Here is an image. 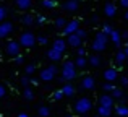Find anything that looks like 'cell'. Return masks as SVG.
Instances as JSON below:
<instances>
[{"label": "cell", "mask_w": 128, "mask_h": 117, "mask_svg": "<svg viewBox=\"0 0 128 117\" xmlns=\"http://www.w3.org/2000/svg\"><path fill=\"white\" fill-rule=\"evenodd\" d=\"M78 67H76L75 62H72V60H65L62 65V76L65 78V81H72V80L76 78V75H78Z\"/></svg>", "instance_id": "6da1fadb"}, {"label": "cell", "mask_w": 128, "mask_h": 117, "mask_svg": "<svg viewBox=\"0 0 128 117\" xmlns=\"http://www.w3.org/2000/svg\"><path fill=\"white\" fill-rule=\"evenodd\" d=\"M91 109H92V101H91L89 98H86V96L80 98L78 101L75 102V106H73V111H75L76 114H80V115L88 114Z\"/></svg>", "instance_id": "7a4b0ae2"}, {"label": "cell", "mask_w": 128, "mask_h": 117, "mask_svg": "<svg viewBox=\"0 0 128 117\" xmlns=\"http://www.w3.org/2000/svg\"><path fill=\"white\" fill-rule=\"evenodd\" d=\"M107 41H109V36H107L106 33L99 31L96 34V38H94L91 47H92V51H96V52H102L104 49H106V46H107Z\"/></svg>", "instance_id": "3957f363"}, {"label": "cell", "mask_w": 128, "mask_h": 117, "mask_svg": "<svg viewBox=\"0 0 128 117\" xmlns=\"http://www.w3.org/2000/svg\"><path fill=\"white\" fill-rule=\"evenodd\" d=\"M20 44H21V47H26V49H31L34 47V44L38 42V38H36L34 34H32L31 31H24L20 34Z\"/></svg>", "instance_id": "277c9868"}, {"label": "cell", "mask_w": 128, "mask_h": 117, "mask_svg": "<svg viewBox=\"0 0 128 117\" xmlns=\"http://www.w3.org/2000/svg\"><path fill=\"white\" fill-rule=\"evenodd\" d=\"M20 51H21V44H20V41H8L5 46V52L8 57L15 59L16 55H20Z\"/></svg>", "instance_id": "5b68a950"}, {"label": "cell", "mask_w": 128, "mask_h": 117, "mask_svg": "<svg viewBox=\"0 0 128 117\" xmlns=\"http://www.w3.org/2000/svg\"><path fill=\"white\" fill-rule=\"evenodd\" d=\"M57 67L55 65H49V67H46V68H42L41 70V73H39V78L42 80V81H52L54 78H55V75H57Z\"/></svg>", "instance_id": "8992f818"}, {"label": "cell", "mask_w": 128, "mask_h": 117, "mask_svg": "<svg viewBox=\"0 0 128 117\" xmlns=\"http://www.w3.org/2000/svg\"><path fill=\"white\" fill-rule=\"evenodd\" d=\"M78 29H80V20H70L65 25V28L62 29V33H63V36H70L73 33H76Z\"/></svg>", "instance_id": "52a82bcc"}, {"label": "cell", "mask_w": 128, "mask_h": 117, "mask_svg": "<svg viewBox=\"0 0 128 117\" xmlns=\"http://www.w3.org/2000/svg\"><path fill=\"white\" fill-rule=\"evenodd\" d=\"M13 23H10V21H2L0 23V39H3V38H8L10 34L13 33Z\"/></svg>", "instance_id": "ba28073f"}, {"label": "cell", "mask_w": 128, "mask_h": 117, "mask_svg": "<svg viewBox=\"0 0 128 117\" xmlns=\"http://www.w3.org/2000/svg\"><path fill=\"white\" fill-rule=\"evenodd\" d=\"M62 8L68 13H75L80 8V0H65V3L62 5Z\"/></svg>", "instance_id": "9c48e42d"}, {"label": "cell", "mask_w": 128, "mask_h": 117, "mask_svg": "<svg viewBox=\"0 0 128 117\" xmlns=\"http://www.w3.org/2000/svg\"><path fill=\"white\" fill-rule=\"evenodd\" d=\"M117 76H118V70L114 68V67H110V68L104 70V80H106V81L114 83V81H117Z\"/></svg>", "instance_id": "30bf717a"}, {"label": "cell", "mask_w": 128, "mask_h": 117, "mask_svg": "<svg viewBox=\"0 0 128 117\" xmlns=\"http://www.w3.org/2000/svg\"><path fill=\"white\" fill-rule=\"evenodd\" d=\"M94 86H96V80H94L92 76H91V75L83 76V80H81V88L83 89L91 91V89H94Z\"/></svg>", "instance_id": "8fae6325"}, {"label": "cell", "mask_w": 128, "mask_h": 117, "mask_svg": "<svg viewBox=\"0 0 128 117\" xmlns=\"http://www.w3.org/2000/svg\"><path fill=\"white\" fill-rule=\"evenodd\" d=\"M104 15L107 16V18H114V16L117 15V5L112 2H107L106 5H104Z\"/></svg>", "instance_id": "7c38bea8"}, {"label": "cell", "mask_w": 128, "mask_h": 117, "mask_svg": "<svg viewBox=\"0 0 128 117\" xmlns=\"http://www.w3.org/2000/svg\"><path fill=\"white\" fill-rule=\"evenodd\" d=\"M66 42H68V46H72V47H80L81 42H83V39L80 38L76 33H73V34L66 36Z\"/></svg>", "instance_id": "4fadbf2b"}, {"label": "cell", "mask_w": 128, "mask_h": 117, "mask_svg": "<svg viewBox=\"0 0 128 117\" xmlns=\"http://www.w3.org/2000/svg\"><path fill=\"white\" fill-rule=\"evenodd\" d=\"M99 106L114 107V96L112 94H102V96H99Z\"/></svg>", "instance_id": "5bb4252c"}, {"label": "cell", "mask_w": 128, "mask_h": 117, "mask_svg": "<svg viewBox=\"0 0 128 117\" xmlns=\"http://www.w3.org/2000/svg\"><path fill=\"white\" fill-rule=\"evenodd\" d=\"M110 41L115 44V47H120L122 46V31H117V29H114L112 33H110Z\"/></svg>", "instance_id": "9a60e30c"}, {"label": "cell", "mask_w": 128, "mask_h": 117, "mask_svg": "<svg viewBox=\"0 0 128 117\" xmlns=\"http://www.w3.org/2000/svg\"><path fill=\"white\" fill-rule=\"evenodd\" d=\"M62 54L63 52H60V51H57V49H49L47 51V59L49 60H52V62H58L60 59H62Z\"/></svg>", "instance_id": "2e32d148"}, {"label": "cell", "mask_w": 128, "mask_h": 117, "mask_svg": "<svg viewBox=\"0 0 128 117\" xmlns=\"http://www.w3.org/2000/svg\"><path fill=\"white\" fill-rule=\"evenodd\" d=\"M15 5H16V8L26 12V10H29L32 7V0H15Z\"/></svg>", "instance_id": "e0dca14e"}, {"label": "cell", "mask_w": 128, "mask_h": 117, "mask_svg": "<svg viewBox=\"0 0 128 117\" xmlns=\"http://www.w3.org/2000/svg\"><path fill=\"white\" fill-rule=\"evenodd\" d=\"M62 91H63V94H65V98H72V96H75L76 89L72 83H65V85L62 86Z\"/></svg>", "instance_id": "ac0fdd59"}, {"label": "cell", "mask_w": 128, "mask_h": 117, "mask_svg": "<svg viewBox=\"0 0 128 117\" xmlns=\"http://www.w3.org/2000/svg\"><path fill=\"white\" fill-rule=\"evenodd\" d=\"M66 44H68V42H66L65 39L58 38V39H55V41H54L52 47H54V49H57V51H60V52H65V49H66Z\"/></svg>", "instance_id": "d6986e66"}, {"label": "cell", "mask_w": 128, "mask_h": 117, "mask_svg": "<svg viewBox=\"0 0 128 117\" xmlns=\"http://www.w3.org/2000/svg\"><path fill=\"white\" fill-rule=\"evenodd\" d=\"M126 59H128V55H126L125 49H118V51H117V55H115V63L120 67V65H122V63L125 62Z\"/></svg>", "instance_id": "ffe728a7"}, {"label": "cell", "mask_w": 128, "mask_h": 117, "mask_svg": "<svg viewBox=\"0 0 128 117\" xmlns=\"http://www.w3.org/2000/svg\"><path fill=\"white\" fill-rule=\"evenodd\" d=\"M21 23L24 26H31V25H34V23H36V18L32 15H29V13H26V15L21 16Z\"/></svg>", "instance_id": "44dd1931"}, {"label": "cell", "mask_w": 128, "mask_h": 117, "mask_svg": "<svg viewBox=\"0 0 128 117\" xmlns=\"http://www.w3.org/2000/svg\"><path fill=\"white\" fill-rule=\"evenodd\" d=\"M97 114H99V117H109L110 114H112V107L99 106V107H97Z\"/></svg>", "instance_id": "7402d4cb"}, {"label": "cell", "mask_w": 128, "mask_h": 117, "mask_svg": "<svg viewBox=\"0 0 128 117\" xmlns=\"http://www.w3.org/2000/svg\"><path fill=\"white\" fill-rule=\"evenodd\" d=\"M23 98H24L26 101H32V99H34V91H32L29 86H26V88L23 89Z\"/></svg>", "instance_id": "603a6c76"}, {"label": "cell", "mask_w": 128, "mask_h": 117, "mask_svg": "<svg viewBox=\"0 0 128 117\" xmlns=\"http://www.w3.org/2000/svg\"><path fill=\"white\" fill-rule=\"evenodd\" d=\"M75 63H76V67H78V68H84L88 63H89V60H88L86 57H78V55H76Z\"/></svg>", "instance_id": "cb8c5ba5"}, {"label": "cell", "mask_w": 128, "mask_h": 117, "mask_svg": "<svg viewBox=\"0 0 128 117\" xmlns=\"http://www.w3.org/2000/svg\"><path fill=\"white\" fill-rule=\"evenodd\" d=\"M117 115H123V117H128V107L125 104H120V106H117Z\"/></svg>", "instance_id": "d4e9b609"}, {"label": "cell", "mask_w": 128, "mask_h": 117, "mask_svg": "<svg viewBox=\"0 0 128 117\" xmlns=\"http://www.w3.org/2000/svg\"><path fill=\"white\" fill-rule=\"evenodd\" d=\"M41 5L44 7V8H49V10H52V8H55L57 2H55V0H41Z\"/></svg>", "instance_id": "484cf974"}, {"label": "cell", "mask_w": 128, "mask_h": 117, "mask_svg": "<svg viewBox=\"0 0 128 117\" xmlns=\"http://www.w3.org/2000/svg\"><path fill=\"white\" fill-rule=\"evenodd\" d=\"M89 65H91V67H99V65H100V57H99L97 54L91 55V57H89Z\"/></svg>", "instance_id": "4316f807"}, {"label": "cell", "mask_w": 128, "mask_h": 117, "mask_svg": "<svg viewBox=\"0 0 128 117\" xmlns=\"http://www.w3.org/2000/svg\"><path fill=\"white\" fill-rule=\"evenodd\" d=\"M38 114L41 117H49L50 115V109L47 107V106H41V107H38Z\"/></svg>", "instance_id": "83f0119b"}, {"label": "cell", "mask_w": 128, "mask_h": 117, "mask_svg": "<svg viewBox=\"0 0 128 117\" xmlns=\"http://www.w3.org/2000/svg\"><path fill=\"white\" fill-rule=\"evenodd\" d=\"M66 23H68V21H66V20L63 18V16H58V18L55 20V28H58V29H63V28H65V25H66Z\"/></svg>", "instance_id": "f1b7e54d"}, {"label": "cell", "mask_w": 128, "mask_h": 117, "mask_svg": "<svg viewBox=\"0 0 128 117\" xmlns=\"http://www.w3.org/2000/svg\"><path fill=\"white\" fill-rule=\"evenodd\" d=\"M20 83L23 85V88L29 86V85H31V78H29V75H24V76H21V78H20Z\"/></svg>", "instance_id": "f546056e"}, {"label": "cell", "mask_w": 128, "mask_h": 117, "mask_svg": "<svg viewBox=\"0 0 128 117\" xmlns=\"http://www.w3.org/2000/svg\"><path fill=\"white\" fill-rule=\"evenodd\" d=\"M63 96H65V94H63L62 89H57V91H54V93H52V98L55 99V101H60V99H62Z\"/></svg>", "instance_id": "4dcf8cb0"}, {"label": "cell", "mask_w": 128, "mask_h": 117, "mask_svg": "<svg viewBox=\"0 0 128 117\" xmlns=\"http://www.w3.org/2000/svg\"><path fill=\"white\" fill-rule=\"evenodd\" d=\"M36 72V63H29L26 65V75H32Z\"/></svg>", "instance_id": "1f68e13d"}, {"label": "cell", "mask_w": 128, "mask_h": 117, "mask_svg": "<svg viewBox=\"0 0 128 117\" xmlns=\"http://www.w3.org/2000/svg\"><path fill=\"white\" fill-rule=\"evenodd\" d=\"M100 31H102V33H106L107 36H110V33L114 31V28H112V26H110V25H104V26H102V29H100Z\"/></svg>", "instance_id": "d6a6232c"}, {"label": "cell", "mask_w": 128, "mask_h": 117, "mask_svg": "<svg viewBox=\"0 0 128 117\" xmlns=\"http://www.w3.org/2000/svg\"><path fill=\"white\" fill-rule=\"evenodd\" d=\"M76 55H78V57H84V55H86V49L83 47V46L76 47Z\"/></svg>", "instance_id": "836d02e7"}, {"label": "cell", "mask_w": 128, "mask_h": 117, "mask_svg": "<svg viewBox=\"0 0 128 117\" xmlns=\"http://www.w3.org/2000/svg\"><path fill=\"white\" fill-rule=\"evenodd\" d=\"M114 88H115V86H114L110 81H107L106 85H104V91H106V93H112V91H114Z\"/></svg>", "instance_id": "e575fe53"}, {"label": "cell", "mask_w": 128, "mask_h": 117, "mask_svg": "<svg viewBox=\"0 0 128 117\" xmlns=\"http://www.w3.org/2000/svg\"><path fill=\"white\" fill-rule=\"evenodd\" d=\"M112 96H114V98H117V99H118V98H122V96H123V91H122V89H118V88H114V91H112Z\"/></svg>", "instance_id": "d590c367"}, {"label": "cell", "mask_w": 128, "mask_h": 117, "mask_svg": "<svg viewBox=\"0 0 128 117\" xmlns=\"http://www.w3.org/2000/svg\"><path fill=\"white\" fill-rule=\"evenodd\" d=\"M44 23H47V18H46L44 15L36 16V25H44Z\"/></svg>", "instance_id": "8d00e7d4"}, {"label": "cell", "mask_w": 128, "mask_h": 117, "mask_svg": "<svg viewBox=\"0 0 128 117\" xmlns=\"http://www.w3.org/2000/svg\"><path fill=\"white\" fill-rule=\"evenodd\" d=\"M5 18H6V8L5 7H0V23L5 21Z\"/></svg>", "instance_id": "74e56055"}, {"label": "cell", "mask_w": 128, "mask_h": 117, "mask_svg": "<svg viewBox=\"0 0 128 117\" xmlns=\"http://www.w3.org/2000/svg\"><path fill=\"white\" fill-rule=\"evenodd\" d=\"M38 44H39V46L47 44V38H46V36H39V38H38Z\"/></svg>", "instance_id": "f35d334b"}, {"label": "cell", "mask_w": 128, "mask_h": 117, "mask_svg": "<svg viewBox=\"0 0 128 117\" xmlns=\"http://www.w3.org/2000/svg\"><path fill=\"white\" fill-rule=\"evenodd\" d=\"M5 94H6V88L2 85V83H0V99H3V98H5Z\"/></svg>", "instance_id": "ab89813d"}, {"label": "cell", "mask_w": 128, "mask_h": 117, "mask_svg": "<svg viewBox=\"0 0 128 117\" xmlns=\"http://www.w3.org/2000/svg\"><path fill=\"white\" fill-rule=\"evenodd\" d=\"M23 62H24L23 55H16V57H15V63H16V65H23Z\"/></svg>", "instance_id": "60d3db41"}, {"label": "cell", "mask_w": 128, "mask_h": 117, "mask_svg": "<svg viewBox=\"0 0 128 117\" xmlns=\"http://www.w3.org/2000/svg\"><path fill=\"white\" fill-rule=\"evenodd\" d=\"M76 34H78L81 39H84V38H86V31H84V29H81V28H80L78 31H76Z\"/></svg>", "instance_id": "b9f144b4"}, {"label": "cell", "mask_w": 128, "mask_h": 117, "mask_svg": "<svg viewBox=\"0 0 128 117\" xmlns=\"http://www.w3.org/2000/svg\"><path fill=\"white\" fill-rule=\"evenodd\" d=\"M120 83H122V86H128V76H122Z\"/></svg>", "instance_id": "7bdbcfd3"}, {"label": "cell", "mask_w": 128, "mask_h": 117, "mask_svg": "<svg viewBox=\"0 0 128 117\" xmlns=\"http://www.w3.org/2000/svg\"><path fill=\"white\" fill-rule=\"evenodd\" d=\"M91 23H92V25L99 23V16H97V15H92V16H91Z\"/></svg>", "instance_id": "ee69618b"}, {"label": "cell", "mask_w": 128, "mask_h": 117, "mask_svg": "<svg viewBox=\"0 0 128 117\" xmlns=\"http://www.w3.org/2000/svg\"><path fill=\"white\" fill-rule=\"evenodd\" d=\"M120 7H123V8H128V0H120Z\"/></svg>", "instance_id": "f6af8a7d"}, {"label": "cell", "mask_w": 128, "mask_h": 117, "mask_svg": "<svg viewBox=\"0 0 128 117\" xmlns=\"http://www.w3.org/2000/svg\"><path fill=\"white\" fill-rule=\"evenodd\" d=\"M122 39L128 41V31H122Z\"/></svg>", "instance_id": "bcb514c9"}, {"label": "cell", "mask_w": 128, "mask_h": 117, "mask_svg": "<svg viewBox=\"0 0 128 117\" xmlns=\"http://www.w3.org/2000/svg\"><path fill=\"white\" fill-rule=\"evenodd\" d=\"M31 85H39V81L36 78H31Z\"/></svg>", "instance_id": "7dc6e473"}, {"label": "cell", "mask_w": 128, "mask_h": 117, "mask_svg": "<svg viewBox=\"0 0 128 117\" xmlns=\"http://www.w3.org/2000/svg\"><path fill=\"white\" fill-rule=\"evenodd\" d=\"M18 117H29V115L26 114V112H20V114H18Z\"/></svg>", "instance_id": "c3c4849f"}, {"label": "cell", "mask_w": 128, "mask_h": 117, "mask_svg": "<svg viewBox=\"0 0 128 117\" xmlns=\"http://www.w3.org/2000/svg\"><path fill=\"white\" fill-rule=\"evenodd\" d=\"M123 18H125V20H126V21H128V8H126V12H125V15H123Z\"/></svg>", "instance_id": "681fc988"}, {"label": "cell", "mask_w": 128, "mask_h": 117, "mask_svg": "<svg viewBox=\"0 0 128 117\" xmlns=\"http://www.w3.org/2000/svg\"><path fill=\"white\" fill-rule=\"evenodd\" d=\"M125 52H126V55H128V47H125Z\"/></svg>", "instance_id": "f907efd6"}, {"label": "cell", "mask_w": 128, "mask_h": 117, "mask_svg": "<svg viewBox=\"0 0 128 117\" xmlns=\"http://www.w3.org/2000/svg\"><path fill=\"white\" fill-rule=\"evenodd\" d=\"M65 117H73V115H65Z\"/></svg>", "instance_id": "816d5d0a"}, {"label": "cell", "mask_w": 128, "mask_h": 117, "mask_svg": "<svg viewBox=\"0 0 128 117\" xmlns=\"http://www.w3.org/2000/svg\"><path fill=\"white\" fill-rule=\"evenodd\" d=\"M126 47H128V41H126Z\"/></svg>", "instance_id": "f5cc1de1"}, {"label": "cell", "mask_w": 128, "mask_h": 117, "mask_svg": "<svg viewBox=\"0 0 128 117\" xmlns=\"http://www.w3.org/2000/svg\"><path fill=\"white\" fill-rule=\"evenodd\" d=\"M36 117H41V115H39V114H38V115H36Z\"/></svg>", "instance_id": "db71d44e"}, {"label": "cell", "mask_w": 128, "mask_h": 117, "mask_svg": "<svg viewBox=\"0 0 128 117\" xmlns=\"http://www.w3.org/2000/svg\"><path fill=\"white\" fill-rule=\"evenodd\" d=\"M117 117H123V115H117Z\"/></svg>", "instance_id": "11a10c76"}]
</instances>
